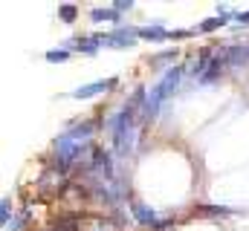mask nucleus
Segmentation results:
<instances>
[{
	"label": "nucleus",
	"instance_id": "9b49d317",
	"mask_svg": "<svg viewBox=\"0 0 249 231\" xmlns=\"http://www.w3.org/2000/svg\"><path fill=\"white\" fill-rule=\"evenodd\" d=\"M67 55H70L67 50H53V52H47V58H50V61H67Z\"/></svg>",
	"mask_w": 249,
	"mask_h": 231
},
{
	"label": "nucleus",
	"instance_id": "7ed1b4c3",
	"mask_svg": "<svg viewBox=\"0 0 249 231\" xmlns=\"http://www.w3.org/2000/svg\"><path fill=\"white\" fill-rule=\"evenodd\" d=\"M223 58L229 66H244L249 61V50L247 47H229V50H223Z\"/></svg>",
	"mask_w": 249,
	"mask_h": 231
},
{
	"label": "nucleus",
	"instance_id": "6e6552de",
	"mask_svg": "<svg viewBox=\"0 0 249 231\" xmlns=\"http://www.w3.org/2000/svg\"><path fill=\"white\" fill-rule=\"evenodd\" d=\"M90 17H93L96 23H102V20H119V17H116V12H102V9H96Z\"/></svg>",
	"mask_w": 249,
	"mask_h": 231
},
{
	"label": "nucleus",
	"instance_id": "1a4fd4ad",
	"mask_svg": "<svg viewBox=\"0 0 249 231\" xmlns=\"http://www.w3.org/2000/svg\"><path fill=\"white\" fill-rule=\"evenodd\" d=\"M226 23V17H212V20H206L203 26H200V32H209V29H217V26H223Z\"/></svg>",
	"mask_w": 249,
	"mask_h": 231
},
{
	"label": "nucleus",
	"instance_id": "9d476101",
	"mask_svg": "<svg viewBox=\"0 0 249 231\" xmlns=\"http://www.w3.org/2000/svg\"><path fill=\"white\" fill-rule=\"evenodd\" d=\"M58 15H61L64 20H72V17H75V6H70V3H64L61 9H58Z\"/></svg>",
	"mask_w": 249,
	"mask_h": 231
},
{
	"label": "nucleus",
	"instance_id": "f8f14e48",
	"mask_svg": "<svg viewBox=\"0 0 249 231\" xmlns=\"http://www.w3.org/2000/svg\"><path fill=\"white\" fill-rule=\"evenodd\" d=\"M238 20H241V23H249V12L247 15H238Z\"/></svg>",
	"mask_w": 249,
	"mask_h": 231
},
{
	"label": "nucleus",
	"instance_id": "39448f33",
	"mask_svg": "<svg viewBox=\"0 0 249 231\" xmlns=\"http://www.w3.org/2000/svg\"><path fill=\"white\" fill-rule=\"evenodd\" d=\"M133 35H136L133 29H119V32L107 35V38H105V44H107V47H127V44L133 41Z\"/></svg>",
	"mask_w": 249,
	"mask_h": 231
},
{
	"label": "nucleus",
	"instance_id": "f03ea898",
	"mask_svg": "<svg viewBox=\"0 0 249 231\" xmlns=\"http://www.w3.org/2000/svg\"><path fill=\"white\" fill-rule=\"evenodd\" d=\"M110 87H116V78H107V81H96V84L78 87V90H72V99H90V96H96V93H102V90H110Z\"/></svg>",
	"mask_w": 249,
	"mask_h": 231
},
{
	"label": "nucleus",
	"instance_id": "20e7f679",
	"mask_svg": "<svg viewBox=\"0 0 249 231\" xmlns=\"http://www.w3.org/2000/svg\"><path fill=\"white\" fill-rule=\"evenodd\" d=\"M223 66H229V64H226L223 52H220V55H214L212 61H209V69H206V72L200 75V81H214V78H217V75L223 72Z\"/></svg>",
	"mask_w": 249,
	"mask_h": 231
},
{
	"label": "nucleus",
	"instance_id": "f257e3e1",
	"mask_svg": "<svg viewBox=\"0 0 249 231\" xmlns=\"http://www.w3.org/2000/svg\"><path fill=\"white\" fill-rule=\"evenodd\" d=\"M180 75H183V69H180V66H174V69H168V72H165V78L151 90V96L145 99V107H142V116H145V118H154V116H157V110L162 107V101L177 90Z\"/></svg>",
	"mask_w": 249,
	"mask_h": 231
},
{
	"label": "nucleus",
	"instance_id": "423d86ee",
	"mask_svg": "<svg viewBox=\"0 0 249 231\" xmlns=\"http://www.w3.org/2000/svg\"><path fill=\"white\" fill-rule=\"evenodd\" d=\"M130 208H133V217H136L139 223H145V226H157V214H154V211H148L142 202H133Z\"/></svg>",
	"mask_w": 249,
	"mask_h": 231
},
{
	"label": "nucleus",
	"instance_id": "0eeeda50",
	"mask_svg": "<svg viewBox=\"0 0 249 231\" xmlns=\"http://www.w3.org/2000/svg\"><path fill=\"white\" fill-rule=\"evenodd\" d=\"M136 35H139V38H151V41H162V38H168L165 29H151V26H148V29H136Z\"/></svg>",
	"mask_w": 249,
	"mask_h": 231
}]
</instances>
